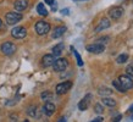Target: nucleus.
Listing matches in <instances>:
<instances>
[{"instance_id": "obj_3", "label": "nucleus", "mask_w": 133, "mask_h": 122, "mask_svg": "<svg viewBox=\"0 0 133 122\" xmlns=\"http://www.w3.org/2000/svg\"><path fill=\"white\" fill-rule=\"evenodd\" d=\"M0 50H1V53L4 54V55L10 56L12 54H15V51H16V45L14 44V43H11V42H5V43L1 44Z\"/></svg>"}, {"instance_id": "obj_17", "label": "nucleus", "mask_w": 133, "mask_h": 122, "mask_svg": "<svg viewBox=\"0 0 133 122\" xmlns=\"http://www.w3.org/2000/svg\"><path fill=\"white\" fill-rule=\"evenodd\" d=\"M101 103H103V105H106V106H109V107H115V106H116V101L114 100L112 98H105V97H103Z\"/></svg>"}, {"instance_id": "obj_33", "label": "nucleus", "mask_w": 133, "mask_h": 122, "mask_svg": "<svg viewBox=\"0 0 133 122\" xmlns=\"http://www.w3.org/2000/svg\"><path fill=\"white\" fill-rule=\"evenodd\" d=\"M1 24H3V22H1V20H0V27H1Z\"/></svg>"}, {"instance_id": "obj_21", "label": "nucleus", "mask_w": 133, "mask_h": 122, "mask_svg": "<svg viewBox=\"0 0 133 122\" xmlns=\"http://www.w3.org/2000/svg\"><path fill=\"white\" fill-rule=\"evenodd\" d=\"M52 93H50V92H44V93L42 94V99L43 100H45V101H50V100H52Z\"/></svg>"}, {"instance_id": "obj_34", "label": "nucleus", "mask_w": 133, "mask_h": 122, "mask_svg": "<svg viewBox=\"0 0 133 122\" xmlns=\"http://www.w3.org/2000/svg\"><path fill=\"white\" fill-rule=\"evenodd\" d=\"M132 120H133V116H132Z\"/></svg>"}, {"instance_id": "obj_7", "label": "nucleus", "mask_w": 133, "mask_h": 122, "mask_svg": "<svg viewBox=\"0 0 133 122\" xmlns=\"http://www.w3.org/2000/svg\"><path fill=\"white\" fill-rule=\"evenodd\" d=\"M11 36L14 38H16V39H22V38H24L27 36V29L24 27H22V26H17L15 28H12Z\"/></svg>"}, {"instance_id": "obj_32", "label": "nucleus", "mask_w": 133, "mask_h": 122, "mask_svg": "<svg viewBox=\"0 0 133 122\" xmlns=\"http://www.w3.org/2000/svg\"><path fill=\"white\" fill-rule=\"evenodd\" d=\"M73 1H76L77 3V1H84V0H73Z\"/></svg>"}, {"instance_id": "obj_12", "label": "nucleus", "mask_w": 133, "mask_h": 122, "mask_svg": "<svg viewBox=\"0 0 133 122\" xmlns=\"http://www.w3.org/2000/svg\"><path fill=\"white\" fill-rule=\"evenodd\" d=\"M55 110H56L55 105H54L52 103H50V101H46L44 104V106H43V112H44L46 116H51V115H54Z\"/></svg>"}, {"instance_id": "obj_10", "label": "nucleus", "mask_w": 133, "mask_h": 122, "mask_svg": "<svg viewBox=\"0 0 133 122\" xmlns=\"http://www.w3.org/2000/svg\"><path fill=\"white\" fill-rule=\"evenodd\" d=\"M123 9L120 8V6H116V8H112L109 11V16L112 18V20H118L120 17L123 15Z\"/></svg>"}, {"instance_id": "obj_2", "label": "nucleus", "mask_w": 133, "mask_h": 122, "mask_svg": "<svg viewBox=\"0 0 133 122\" xmlns=\"http://www.w3.org/2000/svg\"><path fill=\"white\" fill-rule=\"evenodd\" d=\"M36 32L39 36H45L50 32V24L45 21H38L36 23Z\"/></svg>"}, {"instance_id": "obj_25", "label": "nucleus", "mask_w": 133, "mask_h": 122, "mask_svg": "<svg viewBox=\"0 0 133 122\" xmlns=\"http://www.w3.org/2000/svg\"><path fill=\"white\" fill-rule=\"evenodd\" d=\"M126 72H127V74H128V76L133 77V62H132V64H129V65L126 67Z\"/></svg>"}, {"instance_id": "obj_6", "label": "nucleus", "mask_w": 133, "mask_h": 122, "mask_svg": "<svg viewBox=\"0 0 133 122\" xmlns=\"http://www.w3.org/2000/svg\"><path fill=\"white\" fill-rule=\"evenodd\" d=\"M118 81L121 83L122 88L125 89V92H127V90L133 88V79L131 78V76H120V77H118Z\"/></svg>"}, {"instance_id": "obj_22", "label": "nucleus", "mask_w": 133, "mask_h": 122, "mask_svg": "<svg viewBox=\"0 0 133 122\" xmlns=\"http://www.w3.org/2000/svg\"><path fill=\"white\" fill-rule=\"evenodd\" d=\"M127 60H128V55L127 54H122L120 56H117V59H116L117 64H125Z\"/></svg>"}, {"instance_id": "obj_5", "label": "nucleus", "mask_w": 133, "mask_h": 122, "mask_svg": "<svg viewBox=\"0 0 133 122\" xmlns=\"http://www.w3.org/2000/svg\"><path fill=\"white\" fill-rule=\"evenodd\" d=\"M71 87H72V82L65 81V82H62V83H59V84L56 85L55 90H56V93L59 94V95H62V94L67 93V92L71 89Z\"/></svg>"}, {"instance_id": "obj_11", "label": "nucleus", "mask_w": 133, "mask_h": 122, "mask_svg": "<svg viewBox=\"0 0 133 122\" xmlns=\"http://www.w3.org/2000/svg\"><path fill=\"white\" fill-rule=\"evenodd\" d=\"M54 61H55V56L52 54H46L42 57V66L43 67H50V66H52Z\"/></svg>"}, {"instance_id": "obj_14", "label": "nucleus", "mask_w": 133, "mask_h": 122, "mask_svg": "<svg viewBox=\"0 0 133 122\" xmlns=\"http://www.w3.org/2000/svg\"><path fill=\"white\" fill-rule=\"evenodd\" d=\"M66 31H67V28H66L65 26H59V27H55V28H54V31H52V33H51V37L54 38V39H57V38H60V37L64 36Z\"/></svg>"}, {"instance_id": "obj_23", "label": "nucleus", "mask_w": 133, "mask_h": 122, "mask_svg": "<svg viewBox=\"0 0 133 122\" xmlns=\"http://www.w3.org/2000/svg\"><path fill=\"white\" fill-rule=\"evenodd\" d=\"M112 85L116 88L118 92H121V93H125V89L122 88V85H121V83H120V81L118 79H116V81H114L112 82Z\"/></svg>"}, {"instance_id": "obj_16", "label": "nucleus", "mask_w": 133, "mask_h": 122, "mask_svg": "<svg viewBox=\"0 0 133 122\" xmlns=\"http://www.w3.org/2000/svg\"><path fill=\"white\" fill-rule=\"evenodd\" d=\"M64 48H65L64 43H59V44H56L51 50L52 55H54V56H60L61 54H62V51H64Z\"/></svg>"}, {"instance_id": "obj_1", "label": "nucleus", "mask_w": 133, "mask_h": 122, "mask_svg": "<svg viewBox=\"0 0 133 122\" xmlns=\"http://www.w3.org/2000/svg\"><path fill=\"white\" fill-rule=\"evenodd\" d=\"M22 13L21 12H15V11H11V12H8L6 16H5V20H6V23L12 26V24H16L17 22H20L22 20Z\"/></svg>"}, {"instance_id": "obj_30", "label": "nucleus", "mask_w": 133, "mask_h": 122, "mask_svg": "<svg viewBox=\"0 0 133 122\" xmlns=\"http://www.w3.org/2000/svg\"><path fill=\"white\" fill-rule=\"evenodd\" d=\"M121 118H122V116H121V115H118L117 117H115V120H114V121H120Z\"/></svg>"}, {"instance_id": "obj_31", "label": "nucleus", "mask_w": 133, "mask_h": 122, "mask_svg": "<svg viewBox=\"0 0 133 122\" xmlns=\"http://www.w3.org/2000/svg\"><path fill=\"white\" fill-rule=\"evenodd\" d=\"M129 111H131V112H133V104H132V106L129 107Z\"/></svg>"}, {"instance_id": "obj_29", "label": "nucleus", "mask_w": 133, "mask_h": 122, "mask_svg": "<svg viewBox=\"0 0 133 122\" xmlns=\"http://www.w3.org/2000/svg\"><path fill=\"white\" fill-rule=\"evenodd\" d=\"M61 13H64V15H69V9H65V10H61Z\"/></svg>"}, {"instance_id": "obj_8", "label": "nucleus", "mask_w": 133, "mask_h": 122, "mask_svg": "<svg viewBox=\"0 0 133 122\" xmlns=\"http://www.w3.org/2000/svg\"><path fill=\"white\" fill-rule=\"evenodd\" d=\"M104 50H105V46L101 43H94V44L87 45V51H89L92 54H101Z\"/></svg>"}, {"instance_id": "obj_19", "label": "nucleus", "mask_w": 133, "mask_h": 122, "mask_svg": "<svg viewBox=\"0 0 133 122\" xmlns=\"http://www.w3.org/2000/svg\"><path fill=\"white\" fill-rule=\"evenodd\" d=\"M99 94L103 95V97H105V95H111V94H112V90L110 89V88H106V87H101V88H99Z\"/></svg>"}, {"instance_id": "obj_26", "label": "nucleus", "mask_w": 133, "mask_h": 122, "mask_svg": "<svg viewBox=\"0 0 133 122\" xmlns=\"http://www.w3.org/2000/svg\"><path fill=\"white\" fill-rule=\"evenodd\" d=\"M94 109H95V112H97V114H101V112L104 111V107H103L101 104H97V105L94 106Z\"/></svg>"}, {"instance_id": "obj_9", "label": "nucleus", "mask_w": 133, "mask_h": 122, "mask_svg": "<svg viewBox=\"0 0 133 122\" xmlns=\"http://www.w3.org/2000/svg\"><path fill=\"white\" fill-rule=\"evenodd\" d=\"M92 94H87L81 101L78 103V109L81 111H85V110L89 107V104H90V100H92Z\"/></svg>"}, {"instance_id": "obj_18", "label": "nucleus", "mask_w": 133, "mask_h": 122, "mask_svg": "<svg viewBox=\"0 0 133 122\" xmlns=\"http://www.w3.org/2000/svg\"><path fill=\"white\" fill-rule=\"evenodd\" d=\"M37 12H38L41 16H46V15H48V10L45 9L44 4H42V3L37 5Z\"/></svg>"}, {"instance_id": "obj_13", "label": "nucleus", "mask_w": 133, "mask_h": 122, "mask_svg": "<svg viewBox=\"0 0 133 122\" xmlns=\"http://www.w3.org/2000/svg\"><path fill=\"white\" fill-rule=\"evenodd\" d=\"M110 26H111V22H110L108 18H103V20L98 23V26L95 27V29H94V31H95L97 33L98 32H101V31H104V29H108Z\"/></svg>"}, {"instance_id": "obj_20", "label": "nucleus", "mask_w": 133, "mask_h": 122, "mask_svg": "<svg viewBox=\"0 0 133 122\" xmlns=\"http://www.w3.org/2000/svg\"><path fill=\"white\" fill-rule=\"evenodd\" d=\"M71 50L73 51V54H75V56H76V59H77V64H78V66H83V61H82V57H81V55L77 53L76 51V49L73 48V46H71Z\"/></svg>"}, {"instance_id": "obj_4", "label": "nucleus", "mask_w": 133, "mask_h": 122, "mask_svg": "<svg viewBox=\"0 0 133 122\" xmlns=\"http://www.w3.org/2000/svg\"><path fill=\"white\" fill-rule=\"evenodd\" d=\"M67 66H69V62L66 59H62V57H59L57 60L54 61V64H52V67H54V71H56V72H62L65 70L67 69Z\"/></svg>"}, {"instance_id": "obj_28", "label": "nucleus", "mask_w": 133, "mask_h": 122, "mask_svg": "<svg viewBox=\"0 0 133 122\" xmlns=\"http://www.w3.org/2000/svg\"><path fill=\"white\" fill-rule=\"evenodd\" d=\"M103 120H104L103 117H97V118H94V120H93V122H101Z\"/></svg>"}, {"instance_id": "obj_15", "label": "nucleus", "mask_w": 133, "mask_h": 122, "mask_svg": "<svg viewBox=\"0 0 133 122\" xmlns=\"http://www.w3.org/2000/svg\"><path fill=\"white\" fill-rule=\"evenodd\" d=\"M14 5L17 11H23L28 8V0H16Z\"/></svg>"}, {"instance_id": "obj_24", "label": "nucleus", "mask_w": 133, "mask_h": 122, "mask_svg": "<svg viewBox=\"0 0 133 122\" xmlns=\"http://www.w3.org/2000/svg\"><path fill=\"white\" fill-rule=\"evenodd\" d=\"M36 112H37V106L36 105L29 106L28 110H27V114H28L29 116H32V117H34V116H36Z\"/></svg>"}, {"instance_id": "obj_27", "label": "nucleus", "mask_w": 133, "mask_h": 122, "mask_svg": "<svg viewBox=\"0 0 133 122\" xmlns=\"http://www.w3.org/2000/svg\"><path fill=\"white\" fill-rule=\"evenodd\" d=\"M44 1H45V3H46L48 5H52L54 3H55V0H44Z\"/></svg>"}]
</instances>
